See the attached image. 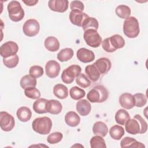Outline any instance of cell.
<instances>
[{"instance_id": "obj_26", "label": "cell", "mask_w": 148, "mask_h": 148, "mask_svg": "<svg viewBox=\"0 0 148 148\" xmlns=\"http://www.w3.org/2000/svg\"><path fill=\"white\" fill-rule=\"evenodd\" d=\"M20 84L21 88L24 90L29 87H35L36 86V79L30 75H27L21 77Z\"/></svg>"}, {"instance_id": "obj_42", "label": "cell", "mask_w": 148, "mask_h": 148, "mask_svg": "<svg viewBox=\"0 0 148 148\" xmlns=\"http://www.w3.org/2000/svg\"><path fill=\"white\" fill-rule=\"evenodd\" d=\"M84 5L82 2L80 1H73L71 2L70 8L72 10H77L83 12L84 10Z\"/></svg>"}, {"instance_id": "obj_39", "label": "cell", "mask_w": 148, "mask_h": 148, "mask_svg": "<svg viewBox=\"0 0 148 148\" xmlns=\"http://www.w3.org/2000/svg\"><path fill=\"white\" fill-rule=\"evenodd\" d=\"M135 100V106L141 108L145 106L147 103V97L142 93H136L134 95Z\"/></svg>"}, {"instance_id": "obj_19", "label": "cell", "mask_w": 148, "mask_h": 148, "mask_svg": "<svg viewBox=\"0 0 148 148\" xmlns=\"http://www.w3.org/2000/svg\"><path fill=\"white\" fill-rule=\"evenodd\" d=\"M46 108L48 113L52 114H58L62 111V106L59 101L50 99L47 101Z\"/></svg>"}, {"instance_id": "obj_8", "label": "cell", "mask_w": 148, "mask_h": 148, "mask_svg": "<svg viewBox=\"0 0 148 148\" xmlns=\"http://www.w3.org/2000/svg\"><path fill=\"white\" fill-rule=\"evenodd\" d=\"M83 38L86 44L94 48L99 47L102 43V38L98 32L94 29H90L85 31Z\"/></svg>"}, {"instance_id": "obj_3", "label": "cell", "mask_w": 148, "mask_h": 148, "mask_svg": "<svg viewBox=\"0 0 148 148\" xmlns=\"http://www.w3.org/2000/svg\"><path fill=\"white\" fill-rule=\"evenodd\" d=\"M109 96L108 90L102 85H98L91 89L87 95V98L92 103H102L106 101Z\"/></svg>"}, {"instance_id": "obj_1", "label": "cell", "mask_w": 148, "mask_h": 148, "mask_svg": "<svg viewBox=\"0 0 148 148\" xmlns=\"http://www.w3.org/2000/svg\"><path fill=\"white\" fill-rule=\"evenodd\" d=\"M125 130L130 134H145L147 130V124L140 114H135L133 119H130L125 124Z\"/></svg>"}, {"instance_id": "obj_7", "label": "cell", "mask_w": 148, "mask_h": 148, "mask_svg": "<svg viewBox=\"0 0 148 148\" xmlns=\"http://www.w3.org/2000/svg\"><path fill=\"white\" fill-rule=\"evenodd\" d=\"M82 68L78 65H72L65 69L61 74V79L66 84H71L75 78L81 73Z\"/></svg>"}, {"instance_id": "obj_15", "label": "cell", "mask_w": 148, "mask_h": 148, "mask_svg": "<svg viewBox=\"0 0 148 148\" xmlns=\"http://www.w3.org/2000/svg\"><path fill=\"white\" fill-rule=\"evenodd\" d=\"M93 65L97 68L101 75L107 73L112 67L110 60L106 57H102L98 59Z\"/></svg>"}, {"instance_id": "obj_9", "label": "cell", "mask_w": 148, "mask_h": 148, "mask_svg": "<svg viewBox=\"0 0 148 148\" xmlns=\"http://www.w3.org/2000/svg\"><path fill=\"white\" fill-rule=\"evenodd\" d=\"M39 23L34 18L27 20L23 26V31L24 34L29 37L36 36L39 33Z\"/></svg>"}, {"instance_id": "obj_25", "label": "cell", "mask_w": 148, "mask_h": 148, "mask_svg": "<svg viewBox=\"0 0 148 148\" xmlns=\"http://www.w3.org/2000/svg\"><path fill=\"white\" fill-rule=\"evenodd\" d=\"M47 101L48 100L45 98L37 99L33 103L34 110L38 114L47 113L46 108Z\"/></svg>"}, {"instance_id": "obj_40", "label": "cell", "mask_w": 148, "mask_h": 148, "mask_svg": "<svg viewBox=\"0 0 148 148\" xmlns=\"http://www.w3.org/2000/svg\"><path fill=\"white\" fill-rule=\"evenodd\" d=\"M63 138V135L60 132H53L49 134L47 138V141L50 144H56L60 142Z\"/></svg>"}, {"instance_id": "obj_2", "label": "cell", "mask_w": 148, "mask_h": 148, "mask_svg": "<svg viewBox=\"0 0 148 148\" xmlns=\"http://www.w3.org/2000/svg\"><path fill=\"white\" fill-rule=\"evenodd\" d=\"M125 46L124 38L119 34H115L102 41L103 49L108 53H113Z\"/></svg>"}, {"instance_id": "obj_13", "label": "cell", "mask_w": 148, "mask_h": 148, "mask_svg": "<svg viewBox=\"0 0 148 148\" xmlns=\"http://www.w3.org/2000/svg\"><path fill=\"white\" fill-rule=\"evenodd\" d=\"M88 17L86 13L77 10H71L69 15V18L72 24L78 27H82L84 20Z\"/></svg>"}, {"instance_id": "obj_12", "label": "cell", "mask_w": 148, "mask_h": 148, "mask_svg": "<svg viewBox=\"0 0 148 148\" xmlns=\"http://www.w3.org/2000/svg\"><path fill=\"white\" fill-rule=\"evenodd\" d=\"M61 66L60 64L55 60H50L46 64V75L50 78H55L60 73Z\"/></svg>"}, {"instance_id": "obj_5", "label": "cell", "mask_w": 148, "mask_h": 148, "mask_svg": "<svg viewBox=\"0 0 148 148\" xmlns=\"http://www.w3.org/2000/svg\"><path fill=\"white\" fill-rule=\"evenodd\" d=\"M140 29L138 20L133 16L128 17L123 24V32L129 38H135L139 34Z\"/></svg>"}, {"instance_id": "obj_35", "label": "cell", "mask_w": 148, "mask_h": 148, "mask_svg": "<svg viewBox=\"0 0 148 148\" xmlns=\"http://www.w3.org/2000/svg\"><path fill=\"white\" fill-rule=\"evenodd\" d=\"M91 148H106V145L103 137L99 136H94L91 138L90 141Z\"/></svg>"}, {"instance_id": "obj_11", "label": "cell", "mask_w": 148, "mask_h": 148, "mask_svg": "<svg viewBox=\"0 0 148 148\" xmlns=\"http://www.w3.org/2000/svg\"><path fill=\"white\" fill-rule=\"evenodd\" d=\"M18 51L17 44L13 41H8L1 45L0 54L3 58L16 55Z\"/></svg>"}, {"instance_id": "obj_43", "label": "cell", "mask_w": 148, "mask_h": 148, "mask_svg": "<svg viewBox=\"0 0 148 148\" xmlns=\"http://www.w3.org/2000/svg\"><path fill=\"white\" fill-rule=\"evenodd\" d=\"M23 2L27 6H34L38 2V0H30V1H23Z\"/></svg>"}, {"instance_id": "obj_23", "label": "cell", "mask_w": 148, "mask_h": 148, "mask_svg": "<svg viewBox=\"0 0 148 148\" xmlns=\"http://www.w3.org/2000/svg\"><path fill=\"white\" fill-rule=\"evenodd\" d=\"M45 48L51 52H54L58 50L60 48V42L54 36L47 37L44 42Z\"/></svg>"}, {"instance_id": "obj_14", "label": "cell", "mask_w": 148, "mask_h": 148, "mask_svg": "<svg viewBox=\"0 0 148 148\" xmlns=\"http://www.w3.org/2000/svg\"><path fill=\"white\" fill-rule=\"evenodd\" d=\"M68 3L67 0H50L48 2V6L52 11L64 13L67 10Z\"/></svg>"}, {"instance_id": "obj_16", "label": "cell", "mask_w": 148, "mask_h": 148, "mask_svg": "<svg viewBox=\"0 0 148 148\" xmlns=\"http://www.w3.org/2000/svg\"><path fill=\"white\" fill-rule=\"evenodd\" d=\"M77 59L83 63L92 62L95 59V54L91 50L86 48L79 49L76 53Z\"/></svg>"}, {"instance_id": "obj_29", "label": "cell", "mask_w": 148, "mask_h": 148, "mask_svg": "<svg viewBox=\"0 0 148 148\" xmlns=\"http://www.w3.org/2000/svg\"><path fill=\"white\" fill-rule=\"evenodd\" d=\"M115 121L120 125H124L128 119H130V116L127 111L125 109H119L115 114Z\"/></svg>"}, {"instance_id": "obj_6", "label": "cell", "mask_w": 148, "mask_h": 148, "mask_svg": "<svg viewBox=\"0 0 148 148\" xmlns=\"http://www.w3.org/2000/svg\"><path fill=\"white\" fill-rule=\"evenodd\" d=\"M7 9L9 18L14 22L20 21L24 17V10L20 3L17 1H10L8 5Z\"/></svg>"}, {"instance_id": "obj_30", "label": "cell", "mask_w": 148, "mask_h": 148, "mask_svg": "<svg viewBox=\"0 0 148 148\" xmlns=\"http://www.w3.org/2000/svg\"><path fill=\"white\" fill-rule=\"evenodd\" d=\"M99 27V24L98 20L94 17H88L84 20L82 23V27L83 29L85 31L87 29H92L94 30H97Z\"/></svg>"}, {"instance_id": "obj_22", "label": "cell", "mask_w": 148, "mask_h": 148, "mask_svg": "<svg viewBox=\"0 0 148 148\" xmlns=\"http://www.w3.org/2000/svg\"><path fill=\"white\" fill-rule=\"evenodd\" d=\"M92 132L97 136L105 137L108 132V128L103 122L97 121L93 125Z\"/></svg>"}, {"instance_id": "obj_4", "label": "cell", "mask_w": 148, "mask_h": 148, "mask_svg": "<svg viewBox=\"0 0 148 148\" xmlns=\"http://www.w3.org/2000/svg\"><path fill=\"white\" fill-rule=\"evenodd\" d=\"M32 130L41 135H47L52 128L51 120L46 116L38 117L34 119L32 123Z\"/></svg>"}, {"instance_id": "obj_34", "label": "cell", "mask_w": 148, "mask_h": 148, "mask_svg": "<svg viewBox=\"0 0 148 148\" xmlns=\"http://www.w3.org/2000/svg\"><path fill=\"white\" fill-rule=\"evenodd\" d=\"M70 97L74 100H79L83 98L86 95V92L83 89L77 86L72 87L69 90Z\"/></svg>"}, {"instance_id": "obj_33", "label": "cell", "mask_w": 148, "mask_h": 148, "mask_svg": "<svg viewBox=\"0 0 148 148\" xmlns=\"http://www.w3.org/2000/svg\"><path fill=\"white\" fill-rule=\"evenodd\" d=\"M115 12L117 16L121 18L126 19L130 17V16L131 14V9L127 5H120L116 8Z\"/></svg>"}, {"instance_id": "obj_38", "label": "cell", "mask_w": 148, "mask_h": 148, "mask_svg": "<svg viewBox=\"0 0 148 148\" xmlns=\"http://www.w3.org/2000/svg\"><path fill=\"white\" fill-rule=\"evenodd\" d=\"M76 83L82 88H87L91 84V82L84 74L80 73L76 77Z\"/></svg>"}, {"instance_id": "obj_41", "label": "cell", "mask_w": 148, "mask_h": 148, "mask_svg": "<svg viewBox=\"0 0 148 148\" xmlns=\"http://www.w3.org/2000/svg\"><path fill=\"white\" fill-rule=\"evenodd\" d=\"M44 73L43 69L42 66L39 65L32 66L29 70V74L35 78L41 77Z\"/></svg>"}, {"instance_id": "obj_18", "label": "cell", "mask_w": 148, "mask_h": 148, "mask_svg": "<svg viewBox=\"0 0 148 148\" xmlns=\"http://www.w3.org/2000/svg\"><path fill=\"white\" fill-rule=\"evenodd\" d=\"M77 112L82 116H87L91 112V106L90 103L86 99L79 100L76 105Z\"/></svg>"}, {"instance_id": "obj_21", "label": "cell", "mask_w": 148, "mask_h": 148, "mask_svg": "<svg viewBox=\"0 0 148 148\" xmlns=\"http://www.w3.org/2000/svg\"><path fill=\"white\" fill-rule=\"evenodd\" d=\"M65 121L68 125L75 127L79 124L80 122V117L76 112L70 111L65 114Z\"/></svg>"}, {"instance_id": "obj_10", "label": "cell", "mask_w": 148, "mask_h": 148, "mask_svg": "<svg viewBox=\"0 0 148 148\" xmlns=\"http://www.w3.org/2000/svg\"><path fill=\"white\" fill-rule=\"evenodd\" d=\"M15 125L13 116L6 112L0 113V127L2 131L9 132L13 130Z\"/></svg>"}, {"instance_id": "obj_24", "label": "cell", "mask_w": 148, "mask_h": 148, "mask_svg": "<svg viewBox=\"0 0 148 148\" xmlns=\"http://www.w3.org/2000/svg\"><path fill=\"white\" fill-rule=\"evenodd\" d=\"M16 115L18 119L21 122H27L31 118L32 112L28 107L21 106L17 109Z\"/></svg>"}, {"instance_id": "obj_17", "label": "cell", "mask_w": 148, "mask_h": 148, "mask_svg": "<svg viewBox=\"0 0 148 148\" xmlns=\"http://www.w3.org/2000/svg\"><path fill=\"white\" fill-rule=\"evenodd\" d=\"M119 103L121 107L125 109H131L135 106L134 96L130 93L125 92L119 97Z\"/></svg>"}, {"instance_id": "obj_36", "label": "cell", "mask_w": 148, "mask_h": 148, "mask_svg": "<svg viewBox=\"0 0 148 148\" xmlns=\"http://www.w3.org/2000/svg\"><path fill=\"white\" fill-rule=\"evenodd\" d=\"M19 62V57L16 54L6 58H3V63L5 66L9 68L16 67Z\"/></svg>"}, {"instance_id": "obj_28", "label": "cell", "mask_w": 148, "mask_h": 148, "mask_svg": "<svg viewBox=\"0 0 148 148\" xmlns=\"http://www.w3.org/2000/svg\"><path fill=\"white\" fill-rule=\"evenodd\" d=\"M85 72L88 78L92 82L98 81L101 76L100 73L93 64L86 66L85 68Z\"/></svg>"}, {"instance_id": "obj_31", "label": "cell", "mask_w": 148, "mask_h": 148, "mask_svg": "<svg viewBox=\"0 0 148 148\" xmlns=\"http://www.w3.org/2000/svg\"><path fill=\"white\" fill-rule=\"evenodd\" d=\"M124 128L119 125H114L109 130L110 136L114 140H120L124 135Z\"/></svg>"}, {"instance_id": "obj_32", "label": "cell", "mask_w": 148, "mask_h": 148, "mask_svg": "<svg viewBox=\"0 0 148 148\" xmlns=\"http://www.w3.org/2000/svg\"><path fill=\"white\" fill-rule=\"evenodd\" d=\"M73 56V51L71 48H65L61 50L57 54V59L61 62L68 61Z\"/></svg>"}, {"instance_id": "obj_20", "label": "cell", "mask_w": 148, "mask_h": 148, "mask_svg": "<svg viewBox=\"0 0 148 148\" xmlns=\"http://www.w3.org/2000/svg\"><path fill=\"white\" fill-rule=\"evenodd\" d=\"M121 147H137L145 148V146L141 142L137 141L135 139L131 137H125L120 142Z\"/></svg>"}, {"instance_id": "obj_27", "label": "cell", "mask_w": 148, "mask_h": 148, "mask_svg": "<svg viewBox=\"0 0 148 148\" xmlns=\"http://www.w3.org/2000/svg\"><path fill=\"white\" fill-rule=\"evenodd\" d=\"M54 95L59 99H65L68 96V88L62 84H57L53 87Z\"/></svg>"}, {"instance_id": "obj_37", "label": "cell", "mask_w": 148, "mask_h": 148, "mask_svg": "<svg viewBox=\"0 0 148 148\" xmlns=\"http://www.w3.org/2000/svg\"><path fill=\"white\" fill-rule=\"evenodd\" d=\"M24 94L26 97L32 99H37L40 97V92L35 87H29L25 89Z\"/></svg>"}]
</instances>
